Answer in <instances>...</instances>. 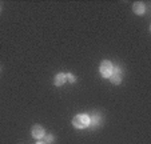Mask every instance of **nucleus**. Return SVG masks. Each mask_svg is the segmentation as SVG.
Wrapping results in <instances>:
<instances>
[{"label":"nucleus","mask_w":151,"mask_h":144,"mask_svg":"<svg viewBox=\"0 0 151 144\" xmlns=\"http://www.w3.org/2000/svg\"><path fill=\"white\" fill-rule=\"evenodd\" d=\"M112 68H114V64L110 60H103L99 65V72L104 79H109L112 74Z\"/></svg>","instance_id":"4"},{"label":"nucleus","mask_w":151,"mask_h":144,"mask_svg":"<svg viewBox=\"0 0 151 144\" xmlns=\"http://www.w3.org/2000/svg\"><path fill=\"white\" fill-rule=\"evenodd\" d=\"M90 116V125L87 130L90 131H95L98 130V128L100 127V125L103 124V115L102 112H99V111H94V112L91 113Z\"/></svg>","instance_id":"2"},{"label":"nucleus","mask_w":151,"mask_h":144,"mask_svg":"<svg viewBox=\"0 0 151 144\" xmlns=\"http://www.w3.org/2000/svg\"><path fill=\"white\" fill-rule=\"evenodd\" d=\"M35 144H46V143H44V141H43V140H37Z\"/></svg>","instance_id":"10"},{"label":"nucleus","mask_w":151,"mask_h":144,"mask_svg":"<svg viewBox=\"0 0 151 144\" xmlns=\"http://www.w3.org/2000/svg\"><path fill=\"white\" fill-rule=\"evenodd\" d=\"M1 9H3V7H1V3H0V12H1Z\"/></svg>","instance_id":"11"},{"label":"nucleus","mask_w":151,"mask_h":144,"mask_svg":"<svg viewBox=\"0 0 151 144\" xmlns=\"http://www.w3.org/2000/svg\"><path fill=\"white\" fill-rule=\"evenodd\" d=\"M0 71H1V68H0Z\"/></svg>","instance_id":"12"},{"label":"nucleus","mask_w":151,"mask_h":144,"mask_svg":"<svg viewBox=\"0 0 151 144\" xmlns=\"http://www.w3.org/2000/svg\"><path fill=\"white\" fill-rule=\"evenodd\" d=\"M132 11H134L135 15L142 16V15L146 12V4L143 3V1H135V3L132 4Z\"/></svg>","instance_id":"6"},{"label":"nucleus","mask_w":151,"mask_h":144,"mask_svg":"<svg viewBox=\"0 0 151 144\" xmlns=\"http://www.w3.org/2000/svg\"><path fill=\"white\" fill-rule=\"evenodd\" d=\"M123 74H124V71H123L122 67H114V68H112V74H111V76L109 77V80L112 83V84H115V85L122 84Z\"/></svg>","instance_id":"3"},{"label":"nucleus","mask_w":151,"mask_h":144,"mask_svg":"<svg viewBox=\"0 0 151 144\" xmlns=\"http://www.w3.org/2000/svg\"><path fill=\"white\" fill-rule=\"evenodd\" d=\"M72 127L76 130H86L90 125V116L87 113H79L72 117Z\"/></svg>","instance_id":"1"},{"label":"nucleus","mask_w":151,"mask_h":144,"mask_svg":"<svg viewBox=\"0 0 151 144\" xmlns=\"http://www.w3.org/2000/svg\"><path fill=\"white\" fill-rule=\"evenodd\" d=\"M31 135H32V138L36 139V140H43L44 136H46V130H44V127H42V125L35 124L34 127L31 128Z\"/></svg>","instance_id":"5"},{"label":"nucleus","mask_w":151,"mask_h":144,"mask_svg":"<svg viewBox=\"0 0 151 144\" xmlns=\"http://www.w3.org/2000/svg\"><path fill=\"white\" fill-rule=\"evenodd\" d=\"M43 141H44L46 144H54L55 143V136L54 135H50V133H46V136H44Z\"/></svg>","instance_id":"8"},{"label":"nucleus","mask_w":151,"mask_h":144,"mask_svg":"<svg viewBox=\"0 0 151 144\" xmlns=\"http://www.w3.org/2000/svg\"><path fill=\"white\" fill-rule=\"evenodd\" d=\"M66 80L68 83H75V82H76V77H75L74 74H71V72H67V74H66Z\"/></svg>","instance_id":"9"},{"label":"nucleus","mask_w":151,"mask_h":144,"mask_svg":"<svg viewBox=\"0 0 151 144\" xmlns=\"http://www.w3.org/2000/svg\"><path fill=\"white\" fill-rule=\"evenodd\" d=\"M66 74L64 72H59V74L55 75L54 77V85L55 87H62L63 84H66Z\"/></svg>","instance_id":"7"}]
</instances>
